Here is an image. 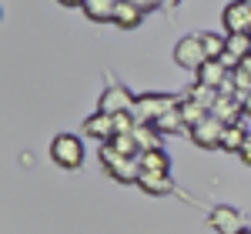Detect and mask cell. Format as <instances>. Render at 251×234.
Returning a JSON list of instances; mask_svg holds the SVG:
<instances>
[{
  "mask_svg": "<svg viewBox=\"0 0 251 234\" xmlns=\"http://www.w3.org/2000/svg\"><path fill=\"white\" fill-rule=\"evenodd\" d=\"M177 114H181V120H184V127L188 131H194L198 124H204L208 120V107H201L198 100H191V97H181V104H177Z\"/></svg>",
  "mask_w": 251,
  "mask_h": 234,
  "instance_id": "obj_14",
  "label": "cell"
},
{
  "mask_svg": "<svg viewBox=\"0 0 251 234\" xmlns=\"http://www.w3.org/2000/svg\"><path fill=\"white\" fill-rule=\"evenodd\" d=\"M134 140H137V147H141V154L161 151V131H157L154 124H137L134 127Z\"/></svg>",
  "mask_w": 251,
  "mask_h": 234,
  "instance_id": "obj_18",
  "label": "cell"
},
{
  "mask_svg": "<svg viewBox=\"0 0 251 234\" xmlns=\"http://www.w3.org/2000/svg\"><path fill=\"white\" fill-rule=\"evenodd\" d=\"M134 100H137V94H131L124 84H111V87L100 94V100H97V111H100V114H111V117L131 114V111H134Z\"/></svg>",
  "mask_w": 251,
  "mask_h": 234,
  "instance_id": "obj_4",
  "label": "cell"
},
{
  "mask_svg": "<svg viewBox=\"0 0 251 234\" xmlns=\"http://www.w3.org/2000/svg\"><path fill=\"white\" fill-rule=\"evenodd\" d=\"M241 114H245V107H241V100L238 97H218V104L211 107V117L214 120H221L225 127H231V124H241Z\"/></svg>",
  "mask_w": 251,
  "mask_h": 234,
  "instance_id": "obj_11",
  "label": "cell"
},
{
  "mask_svg": "<svg viewBox=\"0 0 251 234\" xmlns=\"http://www.w3.org/2000/svg\"><path fill=\"white\" fill-rule=\"evenodd\" d=\"M238 234H251V231H248V228H245V231H238Z\"/></svg>",
  "mask_w": 251,
  "mask_h": 234,
  "instance_id": "obj_25",
  "label": "cell"
},
{
  "mask_svg": "<svg viewBox=\"0 0 251 234\" xmlns=\"http://www.w3.org/2000/svg\"><path fill=\"white\" fill-rule=\"evenodd\" d=\"M228 54H231L234 60H245V57H251V37H241V34L228 37Z\"/></svg>",
  "mask_w": 251,
  "mask_h": 234,
  "instance_id": "obj_20",
  "label": "cell"
},
{
  "mask_svg": "<svg viewBox=\"0 0 251 234\" xmlns=\"http://www.w3.org/2000/svg\"><path fill=\"white\" fill-rule=\"evenodd\" d=\"M191 134V140L198 144V147H204V151H214V147H221V134H225V124L221 120H214L211 114H208V120L204 124H198L194 131H188Z\"/></svg>",
  "mask_w": 251,
  "mask_h": 234,
  "instance_id": "obj_8",
  "label": "cell"
},
{
  "mask_svg": "<svg viewBox=\"0 0 251 234\" xmlns=\"http://www.w3.org/2000/svg\"><path fill=\"white\" fill-rule=\"evenodd\" d=\"M184 97L198 100L201 107H208V111H211L214 104H218V97H221V94H218L214 87H204V84H194V87H191V91H188V94H184Z\"/></svg>",
  "mask_w": 251,
  "mask_h": 234,
  "instance_id": "obj_19",
  "label": "cell"
},
{
  "mask_svg": "<svg viewBox=\"0 0 251 234\" xmlns=\"http://www.w3.org/2000/svg\"><path fill=\"white\" fill-rule=\"evenodd\" d=\"M208 60V54H204V47H201V37L198 34H188V37H181L177 44H174V64L177 67H184V70H201V64Z\"/></svg>",
  "mask_w": 251,
  "mask_h": 234,
  "instance_id": "obj_5",
  "label": "cell"
},
{
  "mask_svg": "<svg viewBox=\"0 0 251 234\" xmlns=\"http://www.w3.org/2000/svg\"><path fill=\"white\" fill-rule=\"evenodd\" d=\"M137 187L144 191V194H154V197H164L174 191V181L164 174H141V181H137Z\"/></svg>",
  "mask_w": 251,
  "mask_h": 234,
  "instance_id": "obj_16",
  "label": "cell"
},
{
  "mask_svg": "<svg viewBox=\"0 0 251 234\" xmlns=\"http://www.w3.org/2000/svg\"><path fill=\"white\" fill-rule=\"evenodd\" d=\"M50 161L57 167H67V171H77L84 164V140L74 134H57L50 140Z\"/></svg>",
  "mask_w": 251,
  "mask_h": 234,
  "instance_id": "obj_3",
  "label": "cell"
},
{
  "mask_svg": "<svg viewBox=\"0 0 251 234\" xmlns=\"http://www.w3.org/2000/svg\"><path fill=\"white\" fill-rule=\"evenodd\" d=\"M100 164L107 167V174L121 184H137L141 181V164L137 157H121L111 144H100Z\"/></svg>",
  "mask_w": 251,
  "mask_h": 234,
  "instance_id": "obj_2",
  "label": "cell"
},
{
  "mask_svg": "<svg viewBox=\"0 0 251 234\" xmlns=\"http://www.w3.org/2000/svg\"><path fill=\"white\" fill-rule=\"evenodd\" d=\"M238 157H241V164H245V167H251V140L241 147V154H238Z\"/></svg>",
  "mask_w": 251,
  "mask_h": 234,
  "instance_id": "obj_22",
  "label": "cell"
},
{
  "mask_svg": "<svg viewBox=\"0 0 251 234\" xmlns=\"http://www.w3.org/2000/svg\"><path fill=\"white\" fill-rule=\"evenodd\" d=\"M177 104H181V97H174V94H137L131 117L137 124H157L164 114L177 111Z\"/></svg>",
  "mask_w": 251,
  "mask_h": 234,
  "instance_id": "obj_1",
  "label": "cell"
},
{
  "mask_svg": "<svg viewBox=\"0 0 251 234\" xmlns=\"http://www.w3.org/2000/svg\"><path fill=\"white\" fill-rule=\"evenodd\" d=\"M251 137L245 131V124H231V127H225V134H221V151H231V154H241V147L248 144Z\"/></svg>",
  "mask_w": 251,
  "mask_h": 234,
  "instance_id": "obj_17",
  "label": "cell"
},
{
  "mask_svg": "<svg viewBox=\"0 0 251 234\" xmlns=\"http://www.w3.org/2000/svg\"><path fill=\"white\" fill-rule=\"evenodd\" d=\"M241 107H245V114H251V94H248L245 100H241Z\"/></svg>",
  "mask_w": 251,
  "mask_h": 234,
  "instance_id": "obj_24",
  "label": "cell"
},
{
  "mask_svg": "<svg viewBox=\"0 0 251 234\" xmlns=\"http://www.w3.org/2000/svg\"><path fill=\"white\" fill-rule=\"evenodd\" d=\"M221 23L228 30V37L241 34V37H251V0H234L221 10Z\"/></svg>",
  "mask_w": 251,
  "mask_h": 234,
  "instance_id": "obj_6",
  "label": "cell"
},
{
  "mask_svg": "<svg viewBox=\"0 0 251 234\" xmlns=\"http://www.w3.org/2000/svg\"><path fill=\"white\" fill-rule=\"evenodd\" d=\"M84 134L94 137V140H100V144H111L114 140V117L111 114H91L87 120H84Z\"/></svg>",
  "mask_w": 251,
  "mask_h": 234,
  "instance_id": "obj_10",
  "label": "cell"
},
{
  "mask_svg": "<svg viewBox=\"0 0 251 234\" xmlns=\"http://www.w3.org/2000/svg\"><path fill=\"white\" fill-rule=\"evenodd\" d=\"M137 164H141V174H164L171 177V157L168 151L161 147V151H148V154L137 157Z\"/></svg>",
  "mask_w": 251,
  "mask_h": 234,
  "instance_id": "obj_12",
  "label": "cell"
},
{
  "mask_svg": "<svg viewBox=\"0 0 251 234\" xmlns=\"http://www.w3.org/2000/svg\"><path fill=\"white\" fill-rule=\"evenodd\" d=\"M234 70H228V64L225 60H204L201 64V70H198V84H204V87H214L218 94L225 91V84L231 80Z\"/></svg>",
  "mask_w": 251,
  "mask_h": 234,
  "instance_id": "obj_7",
  "label": "cell"
},
{
  "mask_svg": "<svg viewBox=\"0 0 251 234\" xmlns=\"http://www.w3.org/2000/svg\"><path fill=\"white\" fill-rule=\"evenodd\" d=\"M137 7H141V10H144V14H151V10H154L157 3H151V0H134Z\"/></svg>",
  "mask_w": 251,
  "mask_h": 234,
  "instance_id": "obj_23",
  "label": "cell"
},
{
  "mask_svg": "<svg viewBox=\"0 0 251 234\" xmlns=\"http://www.w3.org/2000/svg\"><path fill=\"white\" fill-rule=\"evenodd\" d=\"M154 127L161 131V134H177V131L184 127V120H181V114H177V111H171V114H164V117H161Z\"/></svg>",
  "mask_w": 251,
  "mask_h": 234,
  "instance_id": "obj_21",
  "label": "cell"
},
{
  "mask_svg": "<svg viewBox=\"0 0 251 234\" xmlns=\"http://www.w3.org/2000/svg\"><path fill=\"white\" fill-rule=\"evenodd\" d=\"M87 20L94 23H114V14H117V0H80Z\"/></svg>",
  "mask_w": 251,
  "mask_h": 234,
  "instance_id": "obj_13",
  "label": "cell"
},
{
  "mask_svg": "<svg viewBox=\"0 0 251 234\" xmlns=\"http://www.w3.org/2000/svg\"><path fill=\"white\" fill-rule=\"evenodd\" d=\"M208 224H211L218 234H238V231H245V221H241V214H238L234 208H228V204L214 208L211 214H208Z\"/></svg>",
  "mask_w": 251,
  "mask_h": 234,
  "instance_id": "obj_9",
  "label": "cell"
},
{
  "mask_svg": "<svg viewBox=\"0 0 251 234\" xmlns=\"http://www.w3.org/2000/svg\"><path fill=\"white\" fill-rule=\"evenodd\" d=\"M141 20H144V10L137 7L134 0H124V3L117 0V14H114V23L121 27V30H134V27L141 23Z\"/></svg>",
  "mask_w": 251,
  "mask_h": 234,
  "instance_id": "obj_15",
  "label": "cell"
}]
</instances>
